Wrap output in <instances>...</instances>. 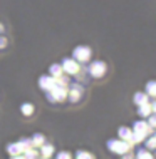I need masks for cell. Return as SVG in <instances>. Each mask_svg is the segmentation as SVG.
Returning a JSON list of instances; mask_svg holds the SVG:
<instances>
[{"label": "cell", "instance_id": "cell-6", "mask_svg": "<svg viewBox=\"0 0 156 159\" xmlns=\"http://www.w3.org/2000/svg\"><path fill=\"white\" fill-rule=\"evenodd\" d=\"M133 132H138V134H141V136H148L153 132V127H149V124L146 122V121H136L133 124Z\"/></svg>", "mask_w": 156, "mask_h": 159}, {"label": "cell", "instance_id": "cell-30", "mask_svg": "<svg viewBox=\"0 0 156 159\" xmlns=\"http://www.w3.org/2000/svg\"><path fill=\"white\" fill-rule=\"evenodd\" d=\"M2 30H3V27H2V24H0V34H2Z\"/></svg>", "mask_w": 156, "mask_h": 159}, {"label": "cell", "instance_id": "cell-15", "mask_svg": "<svg viewBox=\"0 0 156 159\" xmlns=\"http://www.w3.org/2000/svg\"><path fill=\"white\" fill-rule=\"evenodd\" d=\"M30 139H32V146H34V148H40L42 144H45V137H44V134H40V132L34 134Z\"/></svg>", "mask_w": 156, "mask_h": 159}, {"label": "cell", "instance_id": "cell-23", "mask_svg": "<svg viewBox=\"0 0 156 159\" xmlns=\"http://www.w3.org/2000/svg\"><path fill=\"white\" fill-rule=\"evenodd\" d=\"M76 159H94V156L87 151H77L76 152Z\"/></svg>", "mask_w": 156, "mask_h": 159}, {"label": "cell", "instance_id": "cell-32", "mask_svg": "<svg viewBox=\"0 0 156 159\" xmlns=\"http://www.w3.org/2000/svg\"><path fill=\"white\" fill-rule=\"evenodd\" d=\"M42 159H50V157H42Z\"/></svg>", "mask_w": 156, "mask_h": 159}, {"label": "cell", "instance_id": "cell-25", "mask_svg": "<svg viewBox=\"0 0 156 159\" xmlns=\"http://www.w3.org/2000/svg\"><path fill=\"white\" fill-rule=\"evenodd\" d=\"M55 159H72V157H71V152H67V151H60V152H57Z\"/></svg>", "mask_w": 156, "mask_h": 159}, {"label": "cell", "instance_id": "cell-11", "mask_svg": "<svg viewBox=\"0 0 156 159\" xmlns=\"http://www.w3.org/2000/svg\"><path fill=\"white\" fill-rule=\"evenodd\" d=\"M131 134H133V129H131V127L121 126V127L118 129V136H119V139H121V141H129Z\"/></svg>", "mask_w": 156, "mask_h": 159}, {"label": "cell", "instance_id": "cell-29", "mask_svg": "<svg viewBox=\"0 0 156 159\" xmlns=\"http://www.w3.org/2000/svg\"><path fill=\"white\" fill-rule=\"evenodd\" d=\"M151 109H153V112H156V101L151 102Z\"/></svg>", "mask_w": 156, "mask_h": 159}, {"label": "cell", "instance_id": "cell-5", "mask_svg": "<svg viewBox=\"0 0 156 159\" xmlns=\"http://www.w3.org/2000/svg\"><path fill=\"white\" fill-rule=\"evenodd\" d=\"M62 70H64V74H67V75H74V74H77L79 72V69H81V64L77 62V61H74L72 57H66L62 61Z\"/></svg>", "mask_w": 156, "mask_h": 159}, {"label": "cell", "instance_id": "cell-27", "mask_svg": "<svg viewBox=\"0 0 156 159\" xmlns=\"http://www.w3.org/2000/svg\"><path fill=\"white\" fill-rule=\"evenodd\" d=\"M10 159H25L24 154H19V156H10Z\"/></svg>", "mask_w": 156, "mask_h": 159}, {"label": "cell", "instance_id": "cell-8", "mask_svg": "<svg viewBox=\"0 0 156 159\" xmlns=\"http://www.w3.org/2000/svg\"><path fill=\"white\" fill-rule=\"evenodd\" d=\"M55 85V79L52 75H40V79H39V87L42 89V91H50L52 87Z\"/></svg>", "mask_w": 156, "mask_h": 159}, {"label": "cell", "instance_id": "cell-26", "mask_svg": "<svg viewBox=\"0 0 156 159\" xmlns=\"http://www.w3.org/2000/svg\"><path fill=\"white\" fill-rule=\"evenodd\" d=\"M5 45H7V39L0 35V49H3V47H5Z\"/></svg>", "mask_w": 156, "mask_h": 159}, {"label": "cell", "instance_id": "cell-28", "mask_svg": "<svg viewBox=\"0 0 156 159\" xmlns=\"http://www.w3.org/2000/svg\"><path fill=\"white\" fill-rule=\"evenodd\" d=\"M123 159H134V156H133V154H124V156H123Z\"/></svg>", "mask_w": 156, "mask_h": 159}, {"label": "cell", "instance_id": "cell-16", "mask_svg": "<svg viewBox=\"0 0 156 159\" xmlns=\"http://www.w3.org/2000/svg\"><path fill=\"white\" fill-rule=\"evenodd\" d=\"M144 92L148 94V97H154L156 99V80H149L144 87Z\"/></svg>", "mask_w": 156, "mask_h": 159}, {"label": "cell", "instance_id": "cell-20", "mask_svg": "<svg viewBox=\"0 0 156 159\" xmlns=\"http://www.w3.org/2000/svg\"><path fill=\"white\" fill-rule=\"evenodd\" d=\"M143 141H144V136L138 134V132H133V134H131V137H129V141H128V143L131 144V146H136V144H141Z\"/></svg>", "mask_w": 156, "mask_h": 159}, {"label": "cell", "instance_id": "cell-17", "mask_svg": "<svg viewBox=\"0 0 156 159\" xmlns=\"http://www.w3.org/2000/svg\"><path fill=\"white\" fill-rule=\"evenodd\" d=\"M17 143H19V146L22 148V151H24V152L27 151V149L34 148V146H32V139H30V137H20V139L17 141Z\"/></svg>", "mask_w": 156, "mask_h": 159}, {"label": "cell", "instance_id": "cell-14", "mask_svg": "<svg viewBox=\"0 0 156 159\" xmlns=\"http://www.w3.org/2000/svg\"><path fill=\"white\" fill-rule=\"evenodd\" d=\"M7 152L10 154V156H19V154H24L22 148L19 146V143H10L7 146Z\"/></svg>", "mask_w": 156, "mask_h": 159}, {"label": "cell", "instance_id": "cell-18", "mask_svg": "<svg viewBox=\"0 0 156 159\" xmlns=\"http://www.w3.org/2000/svg\"><path fill=\"white\" fill-rule=\"evenodd\" d=\"M144 146L148 151H151V149H156V136L149 134L148 137H144Z\"/></svg>", "mask_w": 156, "mask_h": 159}, {"label": "cell", "instance_id": "cell-31", "mask_svg": "<svg viewBox=\"0 0 156 159\" xmlns=\"http://www.w3.org/2000/svg\"><path fill=\"white\" fill-rule=\"evenodd\" d=\"M151 134H153V136H156V131H153V132H151Z\"/></svg>", "mask_w": 156, "mask_h": 159}, {"label": "cell", "instance_id": "cell-24", "mask_svg": "<svg viewBox=\"0 0 156 159\" xmlns=\"http://www.w3.org/2000/svg\"><path fill=\"white\" fill-rule=\"evenodd\" d=\"M149 124V127H153V129H156V112H153L151 116H148V121H146Z\"/></svg>", "mask_w": 156, "mask_h": 159}, {"label": "cell", "instance_id": "cell-3", "mask_svg": "<svg viewBox=\"0 0 156 159\" xmlns=\"http://www.w3.org/2000/svg\"><path fill=\"white\" fill-rule=\"evenodd\" d=\"M91 54H92L91 47H87V45H77L76 49L72 50V59L77 61L79 64H84V62H87L91 59Z\"/></svg>", "mask_w": 156, "mask_h": 159}, {"label": "cell", "instance_id": "cell-13", "mask_svg": "<svg viewBox=\"0 0 156 159\" xmlns=\"http://www.w3.org/2000/svg\"><path fill=\"white\" fill-rule=\"evenodd\" d=\"M148 94L146 92H136L134 94V97H133V101H134V104L136 106H143V104H148Z\"/></svg>", "mask_w": 156, "mask_h": 159}, {"label": "cell", "instance_id": "cell-22", "mask_svg": "<svg viewBox=\"0 0 156 159\" xmlns=\"http://www.w3.org/2000/svg\"><path fill=\"white\" fill-rule=\"evenodd\" d=\"M24 156H25V159H39V156H40V154L37 152L35 148H30V149H27V151L24 152Z\"/></svg>", "mask_w": 156, "mask_h": 159}, {"label": "cell", "instance_id": "cell-19", "mask_svg": "<svg viewBox=\"0 0 156 159\" xmlns=\"http://www.w3.org/2000/svg\"><path fill=\"white\" fill-rule=\"evenodd\" d=\"M20 112L24 116H32L34 114V104H30V102H24L22 106H20Z\"/></svg>", "mask_w": 156, "mask_h": 159}, {"label": "cell", "instance_id": "cell-9", "mask_svg": "<svg viewBox=\"0 0 156 159\" xmlns=\"http://www.w3.org/2000/svg\"><path fill=\"white\" fill-rule=\"evenodd\" d=\"M153 114V109H151V104H143V106H138V116L139 117H146L148 119V116Z\"/></svg>", "mask_w": 156, "mask_h": 159}, {"label": "cell", "instance_id": "cell-2", "mask_svg": "<svg viewBox=\"0 0 156 159\" xmlns=\"http://www.w3.org/2000/svg\"><path fill=\"white\" fill-rule=\"evenodd\" d=\"M67 91H69L67 87L55 84L50 91H47V101L49 102H62V101H66L67 99Z\"/></svg>", "mask_w": 156, "mask_h": 159}, {"label": "cell", "instance_id": "cell-10", "mask_svg": "<svg viewBox=\"0 0 156 159\" xmlns=\"http://www.w3.org/2000/svg\"><path fill=\"white\" fill-rule=\"evenodd\" d=\"M49 75H52L54 79H59L60 75H64L62 66H60V64H52V66L49 67Z\"/></svg>", "mask_w": 156, "mask_h": 159}, {"label": "cell", "instance_id": "cell-21", "mask_svg": "<svg viewBox=\"0 0 156 159\" xmlns=\"http://www.w3.org/2000/svg\"><path fill=\"white\" fill-rule=\"evenodd\" d=\"M136 159H153V154H151L148 149H138L136 151Z\"/></svg>", "mask_w": 156, "mask_h": 159}, {"label": "cell", "instance_id": "cell-4", "mask_svg": "<svg viewBox=\"0 0 156 159\" xmlns=\"http://www.w3.org/2000/svg\"><path fill=\"white\" fill-rule=\"evenodd\" d=\"M87 70H89V74L92 77L101 79V77L106 74L107 66H106V62H102V61H94V62H91V66L87 67Z\"/></svg>", "mask_w": 156, "mask_h": 159}, {"label": "cell", "instance_id": "cell-1", "mask_svg": "<svg viewBox=\"0 0 156 159\" xmlns=\"http://www.w3.org/2000/svg\"><path fill=\"white\" fill-rule=\"evenodd\" d=\"M107 149H109L111 152L114 154H121V156H124V154H128L129 151H131L133 146L128 143V141H121V139H109L106 143Z\"/></svg>", "mask_w": 156, "mask_h": 159}, {"label": "cell", "instance_id": "cell-12", "mask_svg": "<svg viewBox=\"0 0 156 159\" xmlns=\"http://www.w3.org/2000/svg\"><path fill=\"white\" fill-rule=\"evenodd\" d=\"M39 149H40V151H39V154H40L42 157H50L52 154H54V146H52V144H49V143L42 144Z\"/></svg>", "mask_w": 156, "mask_h": 159}, {"label": "cell", "instance_id": "cell-7", "mask_svg": "<svg viewBox=\"0 0 156 159\" xmlns=\"http://www.w3.org/2000/svg\"><path fill=\"white\" fill-rule=\"evenodd\" d=\"M81 97H82V87H81L79 84H72V85H71V89L67 91V101L77 102Z\"/></svg>", "mask_w": 156, "mask_h": 159}]
</instances>
